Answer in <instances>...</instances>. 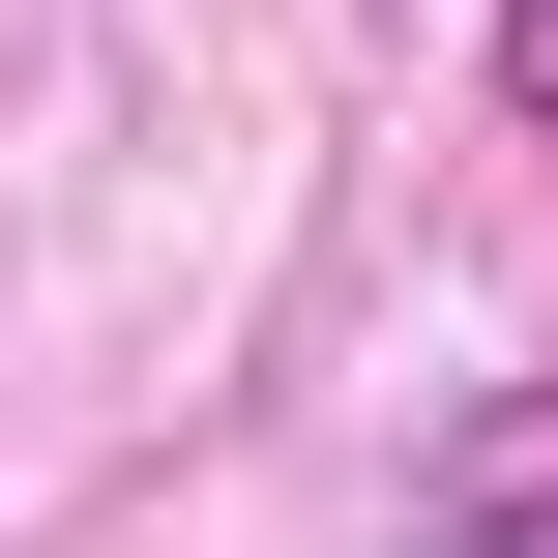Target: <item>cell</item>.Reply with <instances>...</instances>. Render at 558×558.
Segmentation results:
<instances>
[{
	"mask_svg": "<svg viewBox=\"0 0 558 558\" xmlns=\"http://www.w3.org/2000/svg\"><path fill=\"white\" fill-rule=\"evenodd\" d=\"M500 118H558V0H500Z\"/></svg>",
	"mask_w": 558,
	"mask_h": 558,
	"instance_id": "6da1fadb",
	"label": "cell"
}]
</instances>
